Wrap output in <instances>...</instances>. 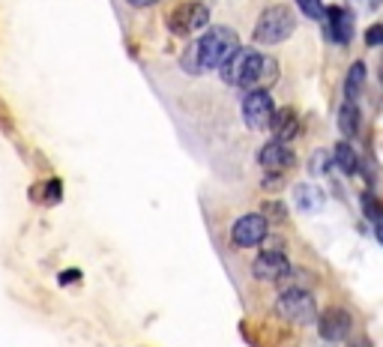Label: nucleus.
Wrapping results in <instances>:
<instances>
[{"mask_svg": "<svg viewBox=\"0 0 383 347\" xmlns=\"http://www.w3.org/2000/svg\"><path fill=\"white\" fill-rule=\"evenodd\" d=\"M270 129H273V138L275 141H291L293 135L299 132V117L293 108H279L270 120Z\"/></svg>", "mask_w": 383, "mask_h": 347, "instance_id": "nucleus-12", "label": "nucleus"}, {"mask_svg": "<svg viewBox=\"0 0 383 347\" xmlns=\"http://www.w3.org/2000/svg\"><path fill=\"white\" fill-rule=\"evenodd\" d=\"M362 213L371 222H383V210H380V204H378V198L374 195H362Z\"/></svg>", "mask_w": 383, "mask_h": 347, "instance_id": "nucleus-18", "label": "nucleus"}, {"mask_svg": "<svg viewBox=\"0 0 383 347\" xmlns=\"http://www.w3.org/2000/svg\"><path fill=\"white\" fill-rule=\"evenodd\" d=\"M327 30H330V39L338 45L350 43V36H354V19H350L347 10H341V6H330L327 10Z\"/></svg>", "mask_w": 383, "mask_h": 347, "instance_id": "nucleus-11", "label": "nucleus"}, {"mask_svg": "<svg viewBox=\"0 0 383 347\" xmlns=\"http://www.w3.org/2000/svg\"><path fill=\"white\" fill-rule=\"evenodd\" d=\"M180 66H183V72H189V75H201V72H203L201 57H198V43H195L192 48H186V51H183Z\"/></svg>", "mask_w": 383, "mask_h": 347, "instance_id": "nucleus-17", "label": "nucleus"}, {"mask_svg": "<svg viewBox=\"0 0 383 347\" xmlns=\"http://www.w3.org/2000/svg\"><path fill=\"white\" fill-rule=\"evenodd\" d=\"M365 87V66L362 63H354L345 78V102H356Z\"/></svg>", "mask_w": 383, "mask_h": 347, "instance_id": "nucleus-15", "label": "nucleus"}, {"mask_svg": "<svg viewBox=\"0 0 383 347\" xmlns=\"http://www.w3.org/2000/svg\"><path fill=\"white\" fill-rule=\"evenodd\" d=\"M297 6L303 10V15H308V19H323V3L321 0H297Z\"/></svg>", "mask_w": 383, "mask_h": 347, "instance_id": "nucleus-19", "label": "nucleus"}, {"mask_svg": "<svg viewBox=\"0 0 383 347\" xmlns=\"http://www.w3.org/2000/svg\"><path fill=\"white\" fill-rule=\"evenodd\" d=\"M260 69H264V54H258L255 48H237L222 66V78L231 87L260 90Z\"/></svg>", "mask_w": 383, "mask_h": 347, "instance_id": "nucleus-1", "label": "nucleus"}, {"mask_svg": "<svg viewBox=\"0 0 383 347\" xmlns=\"http://www.w3.org/2000/svg\"><path fill=\"white\" fill-rule=\"evenodd\" d=\"M365 43H369V45H383V24H374V27H369V33H365Z\"/></svg>", "mask_w": 383, "mask_h": 347, "instance_id": "nucleus-22", "label": "nucleus"}, {"mask_svg": "<svg viewBox=\"0 0 383 347\" xmlns=\"http://www.w3.org/2000/svg\"><path fill=\"white\" fill-rule=\"evenodd\" d=\"M275 311H279V318L291 320V324H312V320H317L314 296L303 291V287H288V291H282V296L275 300Z\"/></svg>", "mask_w": 383, "mask_h": 347, "instance_id": "nucleus-4", "label": "nucleus"}, {"mask_svg": "<svg viewBox=\"0 0 383 347\" xmlns=\"http://www.w3.org/2000/svg\"><path fill=\"white\" fill-rule=\"evenodd\" d=\"M317 333L323 342H345L350 333V315L345 309H327L317 318Z\"/></svg>", "mask_w": 383, "mask_h": 347, "instance_id": "nucleus-9", "label": "nucleus"}, {"mask_svg": "<svg viewBox=\"0 0 383 347\" xmlns=\"http://www.w3.org/2000/svg\"><path fill=\"white\" fill-rule=\"evenodd\" d=\"M240 48V39L231 27H216V30H207L203 36L198 39V57H201V66L203 69H222L227 63V57Z\"/></svg>", "mask_w": 383, "mask_h": 347, "instance_id": "nucleus-2", "label": "nucleus"}, {"mask_svg": "<svg viewBox=\"0 0 383 347\" xmlns=\"http://www.w3.org/2000/svg\"><path fill=\"white\" fill-rule=\"evenodd\" d=\"M293 204H297L299 213H317L323 206V192L312 183H299L293 189Z\"/></svg>", "mask_w": 383, "mask_h": 347, "instance_id": "nucleus-13", "label": "nucleus"}, {"mask_svg": "<svg viewBox=\"0 0 383 347\" xmlns=\"http://www.w3.org/2000/svg\"><path fill=\"white\" fill-rule=\"evenodd\" d=\"M267 230H270V222H267L260 213H249V216H240L231 228V243L237 249H251V246L264 243Z\"/></svg>", "mask_w": 383, "mask_h": 347, "instance_id": "nucleus-6", "label": "nucleus"}, {"mask_svg": "<svg viewBox=\"0 0 383 347\" xmlns=\"http://www.w3.org/2000/svg\"><path fill=\"white\" fill-rule=\"evenodd\" d=\"M378 239H380V243H383V228L378 225Z\"/></svg>", "mask_w": 383, "mask_h": 347, "instance_id": "nucleus-24", "label": "nucleus"}, {"mask_svg": "<svg viewBox=\"0 0 383 347\" xmlns=\"http://www.w3.org/2000/svg\"><path fill=\"white\" fill-rule=\"evenodd\" d=\"M273 99L267 90H249L246 99H243V120H246L249 129H270L273 120Z\"/></svg>", "mask_w": 383, "mask_h": 347, "instance_id": "nucleus-7", "label": "nucleus"}, {"mask_svg": "<svg viewBox=\"0 0 383 347\" xmlns=\"http://www.w3.org/2000/svg\"><path fill=\"white\" fill-rule=\"evenodd\" d=\"M260 216H264L267 222H284L288 213H284V206L279 201H270V204H264V213H260Z\"/></svg>", "mask_w": 383, "mask_h": 347, "instance_id": "nucleus-20", "label": "nucleus"}, {"mask_svg": "<svg viewBox=\"0 0 383 347\" xmlns=\"http://www.w3.org/2000/svg\"><path fill=\"white\" fill-rule=\"evenodd\" d=\"M327 168H330V156L323 150H317L312 159V174H327Z\"/></svg>", "mask_w": 383, "mask_h": 347, "instance_id": "nucleus-21", "label": "nucleus"}, {"mask_svg": "<svg viewBox=\"0 0 383 347\" xmlns=\"http://www.w3.org/2000/svg\"><path fill=\"white\" fill-rule=\"evenodd\" d=\"M297 30V19H293V12L288 6L275 3L270 10L260 12V19L255 24V43L260 45H279L284 39L291 36V33Z\"/></svg>", "mask_w": 383, "mask_h": 347, "instance_id": "nucleus-3", "label": "nucleus"}, {"mask_svg": "<svg viewBox=\"0 0 383 347\" xmlns=\"http://www.w3.org/2000/svg\"><path fill=\"white\" fill-rule=\"evenodd\" d=\"M338 129L345 132L347 138H354L356 132H360V108H356V102H345L338 111Z\"/></svg>", "mask_w": 383, "mask_h": 347, "instance_id": "nucleus-16", "label": "nucleus"}, {"mask_svg": "<svg viewBox=\"0 0 383 347\" xmlns=\"http://www.w3.org/2000/svg\"><path fill=\"white\" fill-rule=\"evenodd\" d=\"M129 3H132V6H153L156 0H129Z\"/></svg>", "mask_w": 383, "mask_h": 347, "instance_id": "nucleus-23", "label": "nucleus"}, {"mask_svg": "<svg viewBox=\"0 0 383 347\" xmlns=\"http://www.w3.org/2000/svg\"><path fill=\"white\" fill-rule=\"evenodd\" d=\"M251 272H255V278H260V282H284L291 276V261L282 249H267L255 258Z\"/></svg>", "mask_w": 383, "mask_h": 347, "instance_id": "nucleus-8", "label": "nucleus"}, {"mask_svg": "<svg viewBox=\"0 0 383 347\" xmlns=\"http://www.w3.org/2000/svg\"><path fill=\"white\" fill-rule=\"evenodd\" d=\"M332 162L338 165L341 174H356L360 171V159H356V150L350 147L347 141H338L336 147H332Z\"/></svg>", "mask_w": 383, "mask_h": 347, "instance_id": "nucleus-14", "label": "nucleus"}, {"mask_svg": "<svg viewBox=\"0 0 383 347\" xmlns=\"http://www.w3.org/2000/svg\"><path fill=\"white\" fill-rule=\"evenodd\" d=\"M354 347H365V342H354Z\"/></svg>", "mask_w": 383, "mask_h": 347, "instance_id": "nucleus-25", "label": "nucleus"}, {"mask_svg": "<svg viewBox=\"0 0 383 347\" xmlns=\"http://www.w3.org/2000/svg\"><path fill=\"white\" fill-rule=\"evenodd\" d=\"M207 21H210V10L203 3H198V0H183V3H177L165 19L168 30L174 33V36H189V33L207 27Z\"/></svg>", "mask_w": 383, "mask_h": 347, "instance_id": "nucleus-5", "label": "nucleus"}, {"mask_svg": "<svg viewBox=\"0 0 383 347\" xmlns=\"http://www.w3.org/2000/svg\"><path fill=\"white\" fill-rule=\"evenodd\" d=\"M258 162H260V168H267V171H288L293 165V150L288 147V141H275L273 138L270 144L260 147Z\"/></svg>", "mask_w": 383, "mask_h": 347, "instance_id": "nucleus-10", "label": "nucleus"}]
</instances>
